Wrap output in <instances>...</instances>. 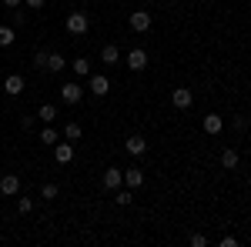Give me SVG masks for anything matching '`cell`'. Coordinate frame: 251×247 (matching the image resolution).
<instances>
[{
  "label": "cell",
  "instance_id": "30bf717a",
  "mask_svg": "<svg viewBox=\"0 0 251 247\" xmlns=\"http://www.w3.org/2000/svg\"><path fill=\"white\" fill-rule=\"evenodd\" d=\"M124 151L131 154V157H141V154L148 151V140H144V137H141V134H131V137H127V140H124Z\"/></svg>",
  "mask_w": 251,
  "mask_h": 247
},
{
  "label": "cell",
  "instance_id": "44dd1931",
  "mask_svg": "<svg viewBox=\"0 0 251 247\" xmlns=\"http://www.w3.org/2000/svg\"><path fill=\"white\" fill-rule=\"evenodd\" d=\"M64 67H67V60H64V54H57V50H54V54L47 57V74H60Z\"/></svg>",
  "mask_w": 251,
  "mask_h": 247
},
{
  "label": "cell",
  "instance_id": "cb8c5ba5",
  "mask_svg": "<svg viewBox=\"0 0 251 247\" xmlns=\"http://www.w3.org/2000/svg\"><path fill=\"white\" fill-rule=\"evenodd\" d=\"M47 57H50L47 50H37V54H34V67H37V70H44V74H47Z\"/></svg>",
  "mask_w": 251,
  "mask_h": 247
},
{
  "label": "cell",
  "instance_id": "ba28073f",
  "mask_svg": "<svg viewBox=\"0 0 251 247\" xmlns=\"http://www.w3.org/2000/svg\"><path fill=\"white\" fill-rule=\"evenodd\" d=\"M20 194V177L17 174H3L0 177V197H17Z\"/></svg>",
  "mask_w": 251,
  "mask_h": 247
},
{
  "label": "cell",
  "instance_id": "7a4b0ae2",
  "mask_svg": "<svg viewBox=\"0 0 251 247\" xmlns=\"http://www.w3.org/2000/svg\"><path fill=\"white\" fill-rule=\"evenodd\" d=\"M84 94H87V90L80 87V80H67V84L60 87V100H64V104H80Z\"/></svg>",
  "mask_w": 251,
  "mask_h": 247
},
{
  "label": "cell",
  "instance_id": "2e32d148",
  "mask_svg": "<svg viewBox=\"0 0 251 247\" xmlns=\"http://www.w3.org/2000/svg\"><path fill=\"white\" fill-rule=\"evenodd\" d=\"M100 64H121V50H117V44H104L100 47Z\"/></svg>",
  "mask_w": 251,
  "mask_h": 247
},
{
  "label": "cell",
  "instance_id": "d4e9b609",
  "mask_svg": "<svg viewBox=\"0 0 251 247\" xmlns=\"http://www.w3.org/2000/svg\"><path fill=\"white\" fill-rule=\"evenodd\" d=\"M57 194H60L57 184H44V187H40V197H44V201H54Z\"/></svg>",
  "mask_w": 251,
  "mask_h": 247
},
{
  "label": "cell",
  "instance_id": "f1b7e54d",
  "mask_svg": "<svg viewBox=\"0 0 251 247\" xmlns=\"http://www.w3.org/2000/svg\"><path fill=\"white\" fill-rule=\"evenodd\" d=\"M34 124H37V117H20V127H24V131H30Z\"/></svg>",
  "mask_w": 251,
  "mask_h": 247
},
{
  "label": "cell",
  "instance_id": "d6a6232c",
  "mask_svg": "<svg viewBox=\"0 0 251 247\" xmlns=\"http://www.w3.org/2000/svg\"><path fill=\"white\" fill-rule=\"evenodd\" d=\"M171 3H177V0H171Z\"/></svg>",
  "mask_w": 251,
  "mask_h": 247
},
{
  "label": "cell",
  "instance_id": "7c38bea8",
  "mask_svg": "<svg viewBox=\"0 0 251 247\" xmlns=\"http://www.w3.org/2000/svg\"><path fill=\"white\" fill-rule=\"evenodd\" d=\"M221 167H225V171H238V167H241V154L234 151V147H225V151H221Z\"/></svg>",
  "mask_w": 251,
  "mask_h": 247
},
{
  "label": "cell",
  "instance_id": "7402d4cb",
  "mask_svg": "<svg viewBox=\"0 0 251 247\" xmlns=\"http://www.w3.org/2000/svg\"><path fill=\"white\" fill-rule=\"evenodd\" d=\"M17 40V27H0V47H14Z\"/></svg>",
  "mask_w": 251,
  "mask_h": 247
},
{
  "label": "cell",
  "instance_id": "8fae6325",
  "mask_svg": "<svg viewBox=\"0 0 251 247\" xmlns=\"http://www.w3.org/2000/svg\"><path fill=\"white\" fill-rule=\"evenodd\" d=\"M124 187L141 190L144 187V171H141V167H127V171H124Z\"/></svg>",
  "mask_w": 251,
  "mask_h": 247
},
{
  "label": "cell",
  "instance_id": "4fadbf2b",
  "mask_svg": "<svg viewBox=\"0 0 251 247\" xmlns=\"http://www.w3.org/2000/svg\"><path fill=\"white\" fill-rule=\"evenodd\" d=\"M54 160H57V164H71V160H74V144H71V140H67V144H54Z\"/></svg>",
  "mask_w": 251,
  "mask_h": 247
},
{
  "label": "cell",
  "instance_id": "5bb4252c",
  "mask_svg": "<svg viewBox=\"0 0 251 247\" xmlns=\"http://www.w3.org/2000/svg\"><path fill=\"white\" fill-rule=\"evenodd\" d=\"M201 127H204V134H211V137H218V134L225 131V117H218V114H208V117H204V124H201Z\"/></svg>",
  "mask_w": 251,
  "mask_h": 247
},
{
  "label": "cell",
  "instance_id": "277c9868",
  "mask_svg": "<svg viewBox=\"0 0 251 247\" xmlns=\"http://www.w3.org/2000/svg\"><path fill=\"white\" fill-rule=\"evenodd\" d=\"M171 104H174V111H191L194 94L188 90V87H174L171 90Z\"/></svg>",
  "mask_w": 251,
  "mask_h": 247
},
{
  "label": "cell",
  "instance_id": "d6986e66",
  "mask_svg": "<svg viewBox=\"0 0 251 247\" xmlns=\"http://www.w3.org/2000/svg\"><path fill=\"white\" fill-rule=\"evenodd\" d=\"M57 140H60L57 127H54V124H44V131H40V144H47V147H54Z\"/></svg>",
  "mask_w": 251,
  "mask_h": 247
},
{
  "label": "cell",
  "instance_id": "3957f363",
  "mask_svg": "<svg viewBox=\"0 0 251 247\" xmlns=\"http://www.w3.org/2000/svg\"><path fill=\"white\" fill-rule=\"evenodd\" d=\"M87 90L94 97H107L111 94V80H107V74H91L87 77Z\"/></svg>",
  "mask_w": 251,
  "mask_h": 247
},
{
  "label": "cell",
  "instance_id": "f546056e",
  "mask_svg": "<svg viewBox=\"0 0 251 247\" xmlns=\"http://www.w3.org/2000/svg\"><path fill=\"white\" fill-rule=\"evenodd\" d=\"M24 3H27V7H30V10H40V7H44V3H47V0H24Z\"/></svg>",
  "mask_w": 251,
  "mask_h": 247
},
{
  "label": "cell",
  "instance_id": "83f0119b",
  "mask_svg": "<svg viewBox=\"0 0 251 247\" xmlns=\"http://www.w3.org/2000/svg\"><path fill=\"white\" fill-rule=\"evenodd\" d=\"M188 244H191V247H208V237H204V234H191Z\"/></svg>",
  "mask_w": 251,
  "mask_h": 247
},
{
  "label": "cell",
  "instance_id": "484cf974",
  "mask_svg": "<svg viewBox=\"0 0 251 247\" xmlns=\"http://www.w3.org/2000/svg\"><path fill=\"white\" fill-rule=\"evenodd\" d=\"M231 127H234V131H238V134H241V131H245V127H248V114H238V117H234V120H231Z\"/></svg>",
  "mask_w": 251,
  "mask_h": 247
},
{
  "label": "cell",
  "instance_id": "4dcf8cb0",
  "mask_svg": "<svg viewBox=\"0 0 251 247\" xmlns=\"http://www.w3.org/2000/svg\"><path fill=\"white\" fill-rule=\"evenodd\" d=\"M218 244H221V247H234V244H238V237H221Z\"/></svg>",
  "mask_w": 251,
  "mask_h": 247
},
{
  "label": "cell",
  "instance_id": "603a6c76",
  "mask_svg": "<svg viewBox=\"0 0 251 247\" xmlns=\"http://www.w3.org/2000/svg\"><path fill=\"white\" fill-rule=\"evenodd\" d=\"M24 23H27V14L14 7V10H10V27H24Z\"/></svg>",
  "mask_w": 251,
  "mask_h": 247
},
{
  "label": "cell",
  "instance_id": "8992f818",
  "mask_svg": "<svg viewBox=\"0 0 251 247\" xmlns=\"http://www.w3.org/2000/svg\"><path fill=\"white\" fill-rule=\"evenodd\" d=\"M124 64H127V70H134V74H141L144 67H148V50L144 47H134L127 57H124Z\"/></svg>",
  "mask_w": 251,
  "mask_h": 247
},
{
  "label": "cell",
  "instance_id": "9c48e42d",
  "mask_svg": "<svg viewBox=\"0 0 251 247\" xmlns=\"http://www.w3.org/2000/svg\"><path fill=\"white\" fill-rule=\"evenodd\" d=\"M3 94L7 97H20L24 94V77L20 74H7L3 77Z\"/></svg>",
  "mask_w": 251,
  "mask_h": 247
},
{
  "label": "cell",
  "instance_id": "52a82bcc",
  "mask_svg": "<svg viewBox=\"0 0 251 247\" xmlns=\"http://www.w3.org/2000/svg\"><path fill=\"white\" fill-rule=\"evenodd\" d=\"M100 184H104V190H111V194H114V190L124 184V171H121V167H107L104 177H100Z\"/></svg>",
  "mask_w": 251,
  "mask_h": 247
},
{
  "label": "cell",
  "instance_id": "9a60e30c",
  "mask_svg": "<svg viewBox=\"0 0 251 247\" xmlns=\"http://www.w3.org/2000/svg\"><path fill=\"white\" fill-rule=\"evenodd\" d=\"M71 70H74V77H77V80H84V77L94 74V70H91V60H87V57H74V60H71Z\"/></svg>",
  "mask_w": 251,
  "mask_h": 247
},
{
  "label": "cell",
  "instance_id": "ffe728a7",
  "mask_svg": "<svg viewBox=\"0 0 251 247\" xmlns=\"http://www.w3.org/2000/svg\"><path fill=\"white\" fill-rule=\"evenodd\" d=\"M114 204H121V207H127V204H134V190H131V187H124V184H121V187L114 190Z\"/></svg>",
  "mask_w": 251,
  "mask_h": 247
},
{
  "label": "cell",
  "instance_id": "ac0fdd59",
  "mask_svg": "<svg viewBox=\"0 0 251 247\" xmlns=\"http://www.w3.org/2000/svg\"><path fill=\"white\" fill-rule=\"evenodd\" d=\"M64 137H67L71 144H77L80 137H84V127H80L77 120H67V124H64Z\"/></svg>",
  "mask_w": 251,
  "mask_h": 247
},
{
  "label": "cell",
  "instance_id": "4316f807",
  "mask_svg": "<svg viewBox=\"0 0 251 247\" xmlns=\"http://www.w3.org/2000/svg\"><path fill=\"white\" fill-rule=\"evenodd\" d=\"M17 210H20V214H30V210H34V201H30V197H20V201H17Z\"/></svg>",
  "mask_w": 251,
  "mask_h": 247
},
{
  "label": "cell",
  "instance_id": "6da1fadb",
  "mask_svg": "<svg viewBox=\"0 0 251 247\" xmlns=\"http://www.w3.org/2000/svg\"><path fill=\"white\" fill-rule=\"evenodd\" d=\"M64 27H67V34H71V37H84V34L91 30V17H87L84 10H71L67 20H64Z\"/></svg>",
  "mask_w": 251,
  "mask_h": 247
},
{
  "label": "cell",
  "instance_id": "1f68e13d",
  "mask_svg": "<svg viewBox=\"0 0 251 247\" xmlns=\"http://www.w3.org/2000/svg\"><path fill=\"white\" fill-rule=\"evenodd\" d=\"M20 3H24V0H3V7H7V10H14V7H20Z\"/></svg>",
  "mask_w": 251,
  "mask_h": 247
},
{
  "label": "cell",
  "instance_id": "5b68a950",
  "mask_svg": "<svg viewBox=\"0 0 251 247\" xmlns=\"http://www.w3.org/2000/svg\"><path fill=\"white\" fill-rule=\"evenodd\" d=\"M127 23H131L134 34H148V30H151V14H148V10H131Z\"/></svg>",
  "mask_w": 251,
  "mask_h": 247
},
{
  "label": "cell",
  "instance_id": "e0dca14e",
  "mask_svg": "<svg viewBox=\"0 0 251 247\" xmlns=\"http://www.w3.org/2000/svg\"><path fill=\"white\" fill-rule=\"evenodd\" d=\"M57 107H54V104H40L37 107V120L40 124H54V120H57Z\"/></svg>",
  "mask_w": 251,
  "mask_h": 247
}]
</instances>
